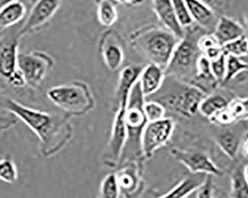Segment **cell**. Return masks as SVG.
I'll list each match as a JSON object with an SVG mask.
<instances>
[{"instance_id": "obj_15", "label": "cell", "mask_w": 248, "mask_h": 198, "mask_svg": "<svg viewBox=\"0 0 248 198\" xmlns=\"http://www.w3.org/2000/svg\"><path fill=\"white\" fill-rule=\"evenodd\" d=\"M18 40L0 48V75L9 81L18 72Z\"/></svg>"}, {"instance_id": "obj_5", "label": "cell", "mask_w": 248, "mask_h": 198, "mask_svg": "<svg viewBox=\"0 0 248 198\" xmlns=\"http://www.w3.org/2000/svg\"><path fill=\"white\" fill-rule=\"evenodd\" d=\"M144 103L145 97L140 89L139 81H138L131 90L126 107L127 139L123 151L121 160L135 156L139 157L142 154L140 138L143 128L148 122L143 111Z\"/></svg>"}, {"instance_id": "obj_20", "label": "cell", "mask_w": 248, "mask_h": 198, "mask_svg": "<svg viewBox=\"0 0 248 198\" xmlns=\"http://www.w3.org/2000/svg\"><path fill=\"white\" fill-rule=\"evenodd\" d=\"M143 67L138 65H128L122 69L120 73L117 89V98L129 97L134 85L137 83L140 77Z\"/></svg>"}, {"instance_id": "obj_17", "label": "cell", "mask_w": 248, "mask_h": 198, "mask_svg": "<svg viewBox=\"0 0 248 198\" xmlns=\"http://www.w3.org/2000/svg\"><path fill=\"white\" fill-rule=\"evenodd\" d=\"M213 34L221 46L239 38L245 34V30L241 25L228 16L218 18Z\"/></svg>"}, {"instance_id": "obj_39", "label": "cell", "mask_w": 248, "mask_h": 198, "mask_svg": "<svg viewBox=\"0 0 248 198\" xmlns=\"http://www.w3.org/2000/svg\"><path fill=\"white\" fill-rule=\"evenodd\" d=\"M242 152L246 157H248V134L247 136L244 138L243 142L242 143Z\"/></svg>"}, {"instance_id": "obj_38", "label": "cell", "mask_w": 248, "mask_h": 198, "mask_svg": "<svg viewBox=\"0 0 248 198\" xmlns=\"http://www.w3.org/2000/svg\"><path fill=\"white\" fill-rule=\"evenodd\" d=\"M114 1L117 3L125 5H132V6L140 5L143 2V0H114Z\"/></svg>"}, {"instance_id": "obj_4", "label": "cell", "mask_w": 248, "mask_h": 198, "mask_svg": "<svg viewBox=\"0 0 248 198\" xmlns=\"http://www.w3.org/2000/svg\"><path fill=\"white\" fill-rule=\"evenodd\" d=\"M179 40L167 29L155 27L142 30L133 38L135 46L151 63L159 65L164 69L168 65Z\"/></svg>"}, {"instance_id": "obj_16", "label": "cell", "mask_w": 248, "mask_h": 198, "mask_svg": "<svg viewBox=\"0 0 248 198\" xmlns=\"http://www.w3.org/2000/svg\"><path fill=\"white\" fill-rule=\"evenodd\" d=\"M101 44V52L106 65L111 71H116L124 61L122 46L111 33H106Z\"/></svg>"}, {"instance_id": "obj_41", "label": "cell", "mask_w": 248, "mask_h": 198, "mask_svg": "<svg viewBox=\"0 0 248 198\" xmlns=\"http://www.w3.org/2000/svg\"><path fill=\"white\" fill-rule=\"evenodd\" d=\"M244 172H245V178H246L247 182L248 183V164L244 167Z\"/></svg>"}, {"instance_id": "obj_32", "label": "cell", "mask_w": 248, "mask_h": 198, "mask_svg": "<svg viewBox=\"0 0 248 198\" xmlns=\"http://www.w3.org/2000/svg\"><path fill=\"white\" fill-rule=\"evenodd\" d=\"M172 2L177 19L182 27L185 29L193 26L194 22L189 15L185 0H172Z\"/></svg>"}, {"instance_id": "obj_30", "label": "cell", "mask_w": 248, "mask_h": 198, "mask_svg": "<svg viewBox=\"0 0 248 198\" xmlns=\"http://www.w3.org/2000/svg\"><path fill=\"white\" fill-rule=\"evenodd\" d=\"M248 62L242 58L227 56V75L224 83H228L242 72H248Z\"/></svg>"}, {"instance_id": "obj_22", "label": "cell", "mask_w": 248, "mask_h": 198, "mask_svg": "<svg viewBox=\"0 0 248 198\" xmlns=\"http://www.w3.org/2000/svg\"><path fill=\"white\" fill-rule=\"evenodd\" d=\"M229 100L219 94L206 95L199 107V113L204 118L210 119L214 114L228 107Z\"/></svg>"}, {"instance_id": "obj_10", "label": "cell", "mask_w": 248, "mask_h": 198, "mask_svg": "<svg viewBox=\"0 0 248 198\" xmlns=\"http://www.w3.org/2000/svg\"><path fill=\"white\" fill-rule=\"evenodd\" d=\"M61 2L62 0H37L19 30V37L35 33L46 26L59 9Z\"/></svg>"}, {"instance_id": "obj_18", "label": "cell", "mask_w": 248, "mask_h": 198, "mask_svg": "<svg viewBox=\"0 0 248 198\" xmlns=\"http://www.w3.org/2000/svg\"><path fill=\"white\" fill-rule=\"evenodd\" d=\"M207 174L192 173L161 198H186L194 193L205 181Z\"/></svg>"}, {"instance_id": "obj_29", "label": "cell", "mask_w": 248, "mask_h": 198, "mask_svg": "<svg viewBox=\"0 0 248 198\" xmlns=\"http://www.w3.org/2000/svg\"><path fill=\"white\" fill-rule=\"evenodd\" d=\"M18 180L16 164L9 158H0V181L8 183H15Z\"/></svg>"}, {"instance_id": "obj_14", "label": "cell", "mask_w": 248, "mask_h": 198, "mask_svg": "<svg viewBox=\"0 0 248 198\" xmlns=\"http://www.w3.org/2000/svg\"><path fill=\"white\" fill-rule=\"evenodd\" d=\"M165 76L164 68L156 64L150 62L143 68L139 81L145 98L155 94L161 89Z\"/></svg>"}, {"instance_id": "obj_42", "label": "cell", "mask_w": 248, "mask_h": 198, "mask_svg": "<svg viewBox=\"0 0 248 198\" xmlns=\"http://www.w3.org/2000/svg\"><path fill=\"white\" fill-rule=\"evenodd\" d=\"M247 123H248V121H247ZM247 134H248V133H247Z\"/></svg>"}, {"instance_id": "obj_1", "label": "cell", "mask_w": 248, "mask_h": 198, "mask_svg": "<svg viewBox=\"0 0 248 198\" xmlns=\"http://www.w3.org/2000/svg\"><path fill=\"white\" fill-rule=\"evenodd\" d=\"M4 105L7 111L16 116L38 137L44 157L54 155L70 139L72 126L66 117L29 108L11 98H7Z\"/></svg>"}, {"instance_id": "obj_27", "label": "cell", "mask_w": 248, "mask_h": 198, "mask_svg": "<svg viewBox=\"0 0 248 198\" xmlns=\"http://www.w3.org/2000/svg\"><path fill=\"white\" fill-rule=\"evenodd\" d=\"M119 182L116 174H108L100 184V197L103 198H117L121 193Z\"/></svg>"}, {"instance_id": "obj_9", "label": "cell", "mask_w": 248, "mask_h": 198, "mask_svg": "<svg viewBox=\"0 0 248 198\" xmlns=\"http://www.w3.org/2000/svg\"><path fill=\"white\" fill-rule=\"evenodd\" d=\"M129 99L118 101V109L112 124L111 137L107 146L104 158L107 164L113 166L120 162L126 139L127 128L126 125V110Z\"/></svg>"}, {"instance_id": "obj_34", "label": "cell", "mask_w": 248, "mask_h": 198, "mask_svg": "<svg viewBox=\"0 0 248 198\" xmlns=\"http://www.w3.org/2000/svg\"><path fill=\"white\" fill-rule=\"evenodd\" d=\"M209 121L212 123L222 125V126H228V125H232L234 122H235L232 116L228 111V107L214 114L213 117L209 119Z\"/></svg>"}, {"instance_id": "obj_40", "label": "cell", "mask_w": 248, "mask_h": 198, "mask_svg": "<svg viewBox=\"0 0 248 198\" xmlns=\"http://www.w3.org/2000/svg\"><path fill=\"white\" fill-rule=\"evenodd\" d=\"M16 1H19V0H0V10L3 8L4 7L10 5V4L16 2Z\"/></svg>"}, {"instance_id": "obj_25", "label": "cell", "mask_w": 248, "mask_h": 198, "mask_svg": "<svg viewBox=\"0 0 248 198\" xmlns=\"http://www.w3.org/2000/svg\"><path fill=\"white\" fill-rule=\"evenodd\" d=\"M223 53L226 56L242 58L248 55V38L245 34L222 46Z\"/></svg>"}, {"instance_id": "obj_33", "label": "cell", "mask_w": 248, "mask_h": 198, "mask_svg": "<svg viewBox=\"0 0 248 198\" xmlns=\"http://www.w3.org/2000/svg\"><path fill=\"white\" fill-rule=\"evenodd\" d=\"M211 70L218 84L220 86L224 83L227 75V56L222 54L217 59L211 61Z\"/></svg>"}, {"instance_id": "obj_43", "label": "cell", "mask_w": 248, "mask_h": 198, "mask_svg": "<svg viewBox=\"0 0 248 198\" xmlns=\"http://www.w3.org/2000/svg\"><path fill=\"white\" fill-rule=\"evenodd\" d=\"M0 158H1V157H0Z\"/></svg>"}, {"instance_id": "obj_6", "label": "cell", "mask_w": 248, "mask_h": 198, "mask_svg": "<svg viewBox=\"0 0 248 198\" xmlns=\"http://www.w3.org/2000/svg\"><path fill=\"white\" fill-rule=\"evenodd\" d=\"M47 96L69 115H83L94 107V99L89 87L79 82L51 88Z\"/></svg>"}, {"instance_id": "obj_31", "label": "cell", "mask_w": 248, "mask_h": 198, "mask_svg": "<svg viewBox=\"0 0 248 198\" xmlns=\"http://www.w3.org/2000/svg\"><path fill=\"white\" fill-rule=\"evenodd\" d=\"M143 111L148 122L159 121L165 118L167 113L165 107L161 103L152 100H145Z\"/></svg>"}, {"instance_id": "obj_13", "label": "cell", "mask_w": 248, "mask_h": 198, "mask_svg": "<svg viewBox=\"0 0 248 198\" xmlns=\"http://www.w3.org/2000/svg\"><path fill=\"white\" fill-rule=\"evenodd\" d=\"M153 9L166 29L172 32L178 39L183 38L185 29L177 19L172 0H152Z\"/></svg>"}, {"instance_id": "obj_19", "label": "cell", "mask_w": 248, "mask_h": 198, "mask_svg": "<svg viewBox=\"0 0 248 198\" xmlns=\"http://www.w3.org/2000/svg\"><path fill=\"white\" fill-rule=\"evenodd\" d=\"M243 134L234 129H228L219 134L217 141L223 152L231 159L237 157L244 139Z\"/></svg>"}, {"instance_id": "obj_24", "label": "cell", "mask_w": 248, "mask_h": 198, "mask_svg": "<svg viewBox=\"0 0 248 198\" xmlns=\"http://www.w3.org/2000/svg\"><path fill=\"white\" fill-rule=\"evenodd\" d=\"M231 194L234 198H248V183L245 178L244 167H236L231 174Z\"/></svg>"}, {"instance_id": "obj_28", "label": "cell", "mask_w": 248, "mask_h": 198, "mask_svg": "<svg viewBox=\"0 0 248 198\" xmlns=\"http://www.w3.org/2000/svg\"><path fill=\"white\" fill-rule=\"evenodd\" d=\"M121 191L127 193L135 192L139 185V178L135 170L125 168L117 174Z\"/></svg>"}, {"instance_id": "obj_7", "label": "cell", "mask_w": 248, "mask_h": 198, "mask_svg": "<svg viewBox=\"0 0 248 198\" xmlns=\"http://www.w3.org/2000/svg\"><path fill=\"white\" fill-rule=\"evenodd\" d=\"M55 64L54 58L44 51L19 53L18 68L24 76L26 85L37 89L46 79Z\"/></svg>"}, {"instance_id": "obj_11", "label": "cell", "mask_w": 248, "mask_h": 198, "mask_svg": "<svg viewBox=\"0 0 248 198\" xmlns=\"http://www.w3.org/2000/svg\"><path fill=\"white\" fill-rule=\"evenodd\" d=\"M171 154L175 160L185 166L190 172L204 173L218 177L223 175V171L208 156L203 153L174 148L171 150Z\"/></svg>"}, {"instance_id": "obj_21", "label": "cell", "mask_w": 248, "mask_h": 198, "mask_svg": "<svg viewBox=\"0 0 248 198\" xmlns=\"http://www.w3.org/2000/svg\"><path fill=\"white\" fill-rule=\"evenodd\" d=\"M26 13L24 4L16 1L0 10V30L15 26L22 20Z\"/></svg>"}, {"instance_id": "obj_23", "label": "cell", "mask_w": 248, "mask_h": 198, "mask_svg": "<svg viewBox=\"0 0 248 198\" xmlns=\"http://www.w3.org/2000/svg\"><path fill=\"white\" fill-rule=\"evenodd\" d=\"M116 2L114 0H95L99 23L105 27L113 26L118 19Z\"/></svg>"}, {"instance_id": "obj_3", "label": "cell", "mask_w": 248, "mask_h": 198, "mask_svg": "<svg viewBox=\"0 0 248 198\" xmlns=\"http://www.w3.org/2000/svg\"><path fill=\"white\" fill-rule=\"evenodd\" d=\"M205 33L207 32L197 25L185 29V36L177 43L164 69L165 75L175 76L185 82L189 78L191 82L193 81L196 75V62L202 54L198 47V40Z\"/></svg>"}, {"instance_id": "obj_2", "label": "cell", "mask_w": 248, "mask_h": 198, "mask_svg": "<svg viewBox=\"0 0 248 198\" xmlns=\"http://www.w3.org/2000/svg\"><path fill=\"white\" fill-rule=\"evenodd\" d=\"M206 95L205 92L194 85L166 75L161 89L148 97V100L159 102L167 111L191 118L199 112V104Z\"/></svg>"}, {"instance_id": "obj_37", "label": "cell", "mask_w": 248, "mask_h": 198, "mask_svg": "<svg viewBox=\"0 0 248 198\" xmlns=\"http://www.w3.org/2000/svg\"><path fill=\"white\" fill-rule=\"evenodd\" d=\"M208 5L216 13L222 14L229 7L231 0H200Z\"/></svg>"}, {"instance_id": "obj_26", "label": "cell", "mask_w": 248, "mask_h": 198, "mask_svg": "<svg viewBox=\"0 0 248 198\" xmlns=\"http://www.w3.org/2000/svg\"><path fill=\"white\" fill-rule=\"evenodd\" d=\"M228 111L235 122L248 121V97H236L229 101Z\"/></svg>"}, {"instance_id": "obj_12", "label": "cell", "mask_w": 248, "mask_h": 198, "mask_svg": "<svg viewBox=\"0 0 248 198\" xmlns=\"http://www.w3.org/2000/svg\"><path fill=\"white\" fill-rule=\"evenodd\" d=\"M185 2L193 22L207 33H213L218 22V14L200 0H185Z\"/></svg>"}, {"instance_id": "obj_8", "label": "cell", "mask_w": 248, "mask_h": 198, "mask_svg": "<svg viewBox=\"0 0 248 198\" xmlns=\"http://www.w3.org/2000/svg\"><path fill=\"white\" fill-rule=\"evenodd\" d=\"M175 129V122L170 118L147 122L140 138L142 154L150 158L157 149L168 143Z\"/></svg>"}, {"instance_id": "obj_35", "label": "cell", "mask_w": 248, "mask_h": 198, "mask_svg": "<svg viewBox=\"0 0 248 198\" xmlns=\"http://www.w3.org/2000/svg\"><path fill=\"white\" fill-rule=\"evenodd\" d=\"M213 175H211V174H207L205 181L195 192H196V196L197 198H210L214 196L213 194L215 192V189H214V185H213Z\"/></svg>"}, {"instance_id": "obj_36", "label": "cell", "mask_w": 248, "mask_h": 198, "mask_svg": "<svg viewBox=\"0 0 248 198\" xmlns=\"http://www.w3.org/2000/svg\"><path fill=\"white\" fill-rule=\"evenodd\" d=\"M16 116L8 112V114H0V134L6 132L17 123Z\"/></svg>"}]
</instances>
